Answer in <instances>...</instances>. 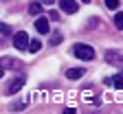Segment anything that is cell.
Wrapping results in <instances>:
<instances>
[{
    "label": "cell",
    "mask_w": 123,
    "mask_h": 114,
    "mask_svg": "<svg viewBox=\"0 0 123 114\" xmlns=\"http://www.w3.org/2000/svg\"><path fill=\"white\" fill-rule=\"evenodd\" d=\"M13 64H15V61L9 59V57H2V59H0V77L5 75V68H7V66H13Z\"/></svg>",
    "instance_id": "ba28073f"
},
{
    "label": "cell",
    "mask_w": 123,
    "mask_h": 114,
    "mask_svg": "<svg viewBox=\"0 0 123 114\" xmlns=\"http://www.w3.org/2000/svg\"><path fill=\"white\" fill-rule=\"evenodd\" d=\"M81 2H90V0H81Z\"/></svg>",
    "instance_id": "d6986e66"
},
{
    "label": "cell",
    "mask_w": 123,
    "mask_h": 114,
    "mask_svg": "<svg viewBox=\"0 0 123 114\" xmlns=\"http://www.w3.org/2000/svg\"><path fill=\"white\" fill-rule=\"evenodd\" d=\"M110 84H112V86H114L117 90H123V77H121V75H117V77H114V79L110 81Z\"/></svg>",
    "instance_id": "7c38bea8"
},
{
    "label": "cell",
    "mask_w": 123,
    "mask_h": 114,
    "mask_svg": "<svg viewBox=\"0 0 123 114\" xmlns=\"http://www.w3.org/2000/svg\"><path fill=\"white\" fill-rule=\"evenodd\" d=\"M108 61H110V64H123V57H121L119 53L110 51V53H108Z\"/></svg>",
    "instance_id": "9c48e42d"
},
{
    "label": "cell",
    "mask_w": 123,
    "mask_h": 114,
    "mask_svg": "<svg viewBox=\"0 0 123 114\" xmlns=\"http://www.w3.org/2000/svg\"><path fill=\"white\" fill-rule=\"evenodd\" d=\"M26 48H29V53H37L40 48H42V42H40V40H31Z\"/></svg>",
    "instance_id": "30bf717a"
},
{
    "label": "cell",
    "mask_w": 123,
    "mask_h": 114,
    "mask_svg": "<svg viewBox=\"0 0 123 114\" xmlns=\"http://www.w3.org/2000/svg\"><path fill=\"white\" fill-rule=\"evenodd\" d=\"M114 26L121 31L123 29V11H117V15H114Z\"/></svg>",
    "instance_id": "8fae6325"
},
{
    "label": "cell",
    "mask_w": 123,
    "mask_h": 114,
    "mask_svg": "<svg viewBox=\"0 0 123 114\" xmlns=\"http://www.w3.org/2000/svg\"><path fill=\"white\" fill-rule=\"evenodd\" d=\"M24 81H26V77H24V75H20V77L15 79L11 86H9V90H7V92H9V94H15V92H18V90H20V88L24 86Z\"/></svg>",
    "instance_id": "5b68a950"
},
{
    "label": "cell",
    "mask_w": 123,
    "mask_h": 114,
    "mask_svg": "<svg viewBox=\"0 0 123 114\" xmlns=\"http://www.w3.org/2000/svg\"><path fill=\"white\" fill-rule=\"evenodd\" d=\"M29 13L31 15H40L42 13V2H31L29 5Z\"/></svg>",
    "instance_id": "52a82bcc"
},
{
    "label": "cell",
    "mask_w": 123,
    "mask_h": 114,
    "mask_svg": "<svg viewBox=\"0 0 123 114\" xmlns=\"http://www.w3.org/2000/svg\"><path fill=\"white\" fill-rule=\"evenodd\" d=\"M55 2V0H42V5H46V7H49V5H53Z\"/></svg>",
    "instance_id": "ac0fdd59"
},
{
    "label": "cell",
    "mask_w": 123,
    "mask_h": 114,
    "mask_svg": "<svg viewBox=\"0 0 123 114\" xmlns=\"http://www.w3.org/2000/svg\"><path fill=\"white\" fill-rule=\"evenodd\" d=\"M62 42V33H53V37H51V44H59Z\"/></svg>",
    "instance_id": "9a60e30c"
},
{
    "label": "cell",
    "mask_w": 123,
    "mask_h": 114,
    "mask_svg": "<svg viewBox=\"0 0 123 114\" xmlns=\"http://www.w3.org/2000/svg\"><path fill=\"white\" fill-rule=\"evenodd\" d=\"M73 55H75L77 59L90 61V59H95V48L88 46V44H75V46H73Z\"/></svg>",
    "instance_id": "6da1fadb"
},
{
    "label": "cell",
    "mask_w": 123,
    "mask_h": 114,
    "mask_svg": "<svg viewBox=\"0 0 123 114\" xmlns=\"http://www.w3.org/2000/svg\"><path fill=\"white\" fill-rule=\"evenodd\" d=\"M49 18H51V20H59V13H55V11H51V13H49Z\"/></svg>",
    "instance_id": "2e32d148"
},
{
    "label": "cell",
    "mask_w": 123,
    "mask_h": 114,
    "mask_svg": "<svg viewBox=\"0 0 123 114\" xmlns=\"http://www.w3.org/2000/svg\"><path fill=\"white\" fill-rule=\"evenodd\" d=\"M119 5H121L119 0H105V7H108V9H112V11H117V9H119Z\"/></svg>",
    "instance_id": "4fadbf2b"
},
{
    "label": "cell",
    "mask_w": 123,
    "mask_h": 114,
    "mask_svg": "<svg viewBox=\"0 0 123 114\" xmlns=\"http://www.w3.org/2000/svg\"><path fill=\"white\" fill-rule=\"evenodd\" d=\"M59 7L64 13H77L79 11V2H75V0H59Z\"/></svg>",
    "instance_id": "3957f363"
},
{
    "label": "cell",
    "mask_w": 123,
    "mask_h": 114,
    "mask_svg": "<svg viewBox=\"0 0 123 114\" xmlns=\"http://www.w3.org/2000/svg\"><path fill=\"white\" fill-rule=\"evenodd\" d=\"M84 72H86L84 68H68V70H66V77H68V79H81Z\"/></svg>",
    "instance_id": "8992f818"
},
{
    "label": "cell",
    "mask_w": 123,
    "mask_h": 114,
    "mask_svg": "<svg viewBox=\"0 0 123 114\" xmlns=\"http://www.w3.org/2000/svg\"><path fill=\"white\" fill-rule=\"evenodd\" d=\"M13 46L18 48V51H24V48L29 46V35L24 33V31H20V33L13 35Z\"/></svg>",
    "instance_id": "7a4b0ae2"
},
{
    "label": "cell",
    "mask_w": 123,
    "mask_h": 114,
    "mask_svg": "<svg viewBox=\"0 0 123 114\" xmlns=\"http://www.w3.org/2000/svg\"><path fill=\"white\" fill-rule=\"evenodd\" d=\"M64 112H66V114H75L77 110H75V108H64Z\"/></svg>",
    "instance_id": "e0dca14e"
},
{
    "label": "cell",
    "mask_w": 123,
    "mask_h": 114,
    "mask_svg": "<svg viewBox=\"0 0 123 114\" xmlns=\"http://www.w3.org/2000/svg\"><path fill=\"white\" fill-rule=\"evenodd\" d=\"M0 33H2V35H11V26L5 24V22H0Z\"/></svg>",
    "instance_id": "5bb4252c"
},
{
    "label": "cell",
    "mask_w": 123,
    "mask_h": 114,
    "mask_svg": "<svg viewBox=\"0 0 123 114\" xmlns=\"http://www.w3.org/2000/svg\"><path fill=\"white\" fill-rule=\"evenodd\" d=\"M35 31H37V33H42V35H46V33L51 31L49 20H46L44 15H37V20H35Z\"/></svg>",
    "instance_id": "277c9868"
}]
</instances>
